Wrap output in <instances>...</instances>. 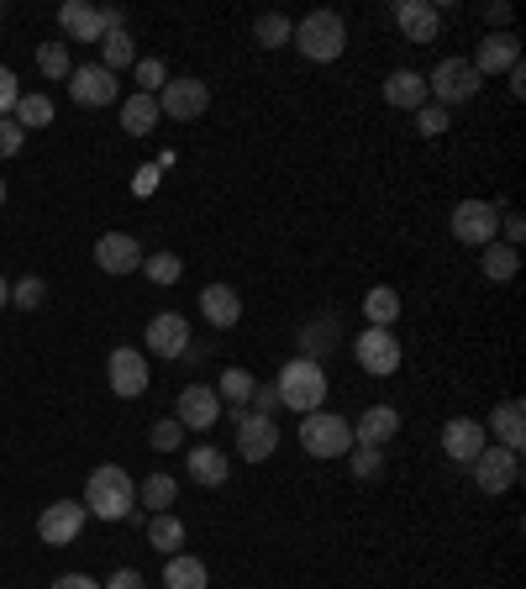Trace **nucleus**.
I'll list each match as a JSON object with an SVG mask.
<instances>
[{
  "label": "nucleus",
  "mask_w": 526,
  "mask_h": 589,
  "mask_svg": "<svg viewBox=\"0 0 526 589\" xmlns=\"http://www.w3.org/2000/svg\"><path fill=\"white\" fill-rule=\"evenodd\" d=\"M84 510L101 516V521H127V516L138 510V485H132V474H127L122 464L90 468V479H84Z\"/></svg>",
  "instance_id": "obj_1"
},
{
  "label": "nucleus",
  "mask_w": 526,
  "mask_h": 589,
  "mask_svg": "<svg viewBox=\"0 0 526 589\" xmlns=\"http://www.w3.org/2000/svg\"><path fill=\"white\" fill-rule=\"evenodd\" d=\"M284 410H295V416H311V410H322L326 400V368L322 358H290L280 368V385H274Z\"/></svg>",
  "instance_id": "obj_2"
},
{
  "label": "nucleus",
  "mask_w": 526,
  "mask_h": 589,
  "mask_svg": "<svg viewBox=\"0 0 526 589\" xmlns=\"http://www.w3.org/2000/svg\"><path fill=\"white\" fill-rule=\"evenodd\" d=\"M295 48H301V59L311 63H337L347 53V27L337 11H311L305 21H295Z\"/></svg>",
  "instance_id": "obj_3"
},
{
  "label": "nucleus",
  "mask_w": 526,
  "mask_h": 589,
  "mask_svg": "<svg viewBox=\"0 0 526 589\" xmlns=\"http://www.w3.org/2000/svg\"><path fill=\"white\" fill-rule=\"evenodd\" d=\"M301 447L311 458H347L353 453V422L337 410H311L301 422Z\"/></svg>",
  "instance_id": "obj_4"
},
{
  "label": "nucleus",
  "mask_w": 526,
  "mask_h": 589,
  "mask_svg": "<svg viewBox=\"0 0 526 589\" xmlns=\"http://www.w3.org/2000/svg\"><path fill=\"white\" fill-rule=\"evenodd\" d=\"M479 84H485V80L474 74V63H468V59H443L432 74H426V101L453 111V105L474 101V95H479Z\"/></svg>",
  "instance_id": "obj_5"
},
{
  "label": "nucleus",
  "mask_w": 526,
  "mask_h": 589,
  "mask_svg": "<svg viewBox=\"0 0 526 589\" xmlns=\"http://www.w3.org/2000/svg\"><path fill=\"white\" fill-rule=\"evenodd\" d=\"M353 358H358V368L364 374H374V379H390L395 368H401V337L390 332V326H364V337H353Z\"/></svg>",
  "instance_id": "obj_6"
},
{
  "label": "nucleus",
  "mask_w": 526,
  "mask_h": 589,
  "mask_svg": "<svg viewBox=\"0 0 526 589\" xmlns=\"http://www.w3.org/2000/svg\"><path fill=\"white\" fill-rule=\"evenodd\" d=\"M232 427H237V453L243 464H269L274 447H280V427L274 416H259V410H232Z\"/></svg>",
  "instance_id": "obj_7"
},
{
  "label": "nucleus",
  "mask_w": 526,
  "mask_h": 589,
  "mask_svg": "<svg viewBox=\"0 0 526 589\" xmlns=\"http://www.w3.org/2000/svg\"><path fill=\"white\" fill-rule=\"evenodd\" d=\"M500 232V205L489 201H458L453 205V237L464 247H489Z\"/></svg>",
  "instance_id": "obj_8"
},
{
  "label": "nucleus",
  "mask_w": 526,
  "mask_h": 589,
  "mask_svg": "<svg viewBox=\"0 0 526 589\" xmlns=\"http://www.w3.org/2000/svg\"><path fill=\"white\" fill-rule=\"evenodd\" d=\"M205 105H211L205 80H169L159 90V116H169V122H195V116H205Z\"/></svg>",
  "instance_id": "obj_9"
},
{
  "label": "nucleus",
  "mask_w": 526,
  "mask_h": 589,
  "mask_svg": "<svg viewBox=\"0 0 526 589\" xmlns=\"http://www.w3.org/2000/svg\"><path fill=\"white\" fill-rule=\"evenodd\" d=\"M63 84H69L74 105H84V111L117 105V74H111V69H101V63H74V74H69Z\"/></svg>",
  "instance_id": "obj_10"
},
{
  "label": "nucleus",
  "mask_w": 526,
  "mask_h": 589,
  "mask_svg": "<svg viewBox=\"0 0 526 589\" xmlns=\"http://www.w3.org/2000/svg\"><path fill=\"white\" fill-rule=\"evenodd\" d=\"M468 468H474V485L485 489V495H506V489L522 479V453H510V447H485Z\"/></svg>",
  "instance_id": "obj_11"
},
{
  "label": "nucleus",
  "mask_w": 526,
  "mask_h": 589,
  "mask_svg": "<svg viewBox=\"0 0 526 589\" xmlns=\"http://www.w3.org/2000/svg\"><path fill=\"white\" fill-rule=\"evenodd\" d=\"M174 422H180L184 431H211L222 422V395L211 385H184L180 400H174Z\"/></svg>",
  "instance_id": "obj_12"
},
{
  "label": "nucleus",
  "mask_w": 526,
  "mask_h": 589,
  "mask_svg": "<svg viewBox=\"0 0 526 589\" xmlns=\"http://www.w3.org/2000/svg\"><path fill=\"white\" fill-rule=\"evenodd\" d=\"M190 343L195 337H190V322H184L180 311H159L148 322V332H142V353H153V358H180Z\"/></svg>",
  "instance_id": "obj_13"
},
{
  "label": "nucleus",
  "mask_w": 526,
  "mask_h": 589,
  "mask_svg": "<svg viewBox=\"0 0 526 589\" xmlns=\"http://www.w3.org/2000/svg\"><path fill=\"white\" fill-rule=\"evenodd\" d=\"M84 521H90L84 500H80V506H74V500H53V506L38 516V537L48 542V548H69V542L84 531Z\"/></svg>",
  "instance_id": "obj_14"
},
{
  "label": "nucleus",
  "mask_w": 526,
  "mask_h": 589,
  "mask_svg": "<svg viewBox=\"0 0 526 589\" xmlns=\"http://www.w3.org/2000/svg\"><path fill=\"white\" fill-rule=\"evenodd\" d=\"M105 379H111V389H117L122 400H138L142 389H148V353H142V347H117V353L105 358Z\"/></svg>",
  "instance_id": "obj_15"
},
{
  "label": "nucleus",
  "mask_w": 526,
  "mask_h": 589,
  "mask_svg": "<svg viewBox=\"0 0 526 589\" xmlns=\"http://www.w3.org/2000/svg\"><path fill=\"white\" fill-rule=\"evenodd\" d=\"M95 264H101V274H138L142 268V243L132 237V232H105V237H95Z\"/></svg>",
  "instance_id": "obj_16"
},
{
  "label": "nucleus",
  "mask_w": 526,
  "mask_h": 589,
  "mask_svg": "<svg viewBox=\"0 0 526 589\" xmlns=\"http://www.w3.org/2000/svg\"><path fill=\"white\" fill-rule=\"evenodd\" d=\"M489 447V431L485 422H468V416H453V422H443V453L453 458V464H474L479 453Z\"/></svg>",
  "instance_id": "obj_17"
},
{
  "label": "nucleus",
  "mask_w": 526,
  "mask_h": 589,
  "mask_svg": "<svg viewBox=\"0 0 526 589\" xmlns=\"http://www.w3.org/2000/svg\"><path fill=\"white\" fill-rule=\"evenodd\" d=\"M474 74L479 80H489V74H510L516 63H522V42L510 38V32H489L485 42H479V53H474Z\"/></svg>",
  "instance_id": "obj_18"
},
{
  "label": "nucleus",
  "mask_w": 526,
  "mask_h": 589,
  "mask_svg": "<svg viewBox=\"0 0 526 589\" xmlns=\"http://www.w3.org/2000/svg\"><path fill=\"white\" fill-rule=\"evenodd\" d=\"M59 27L74 42H101L105 38V6H90V0H63V6H59Z\"/></svg>",
  "instance_id": "obj_19"
},
{
  "label": "nucleus",
  "mask_w": 526,
  "mask_h": 589,
  "mask_svg": "<svg viewBox=\"0 0 526 589\" xmlns=\"http://www.w3.org/2000/svg\"><path fill=\"white\" fill-rule=\"evenodd\" d=\"M395 27H401L411 42H437L443 11H437L432 0H401V6H395Z\"/></svg>",
  "instance_id": "obj_20"
},
{
  "label": "nucleus",
  "mask_w": 526,
  "mask_h": 589,
  "mask_svg": "<svg viewBox=\"0 0 526 589\" xmlns=\"http://www.w3.org/2000/svg\"><path fill=\"white\" fill-rule=\"evenodd\" d=\"M201 316L216 326V332H232V326L243 322V295L232 285H205L201 290Z\"/></svg>",
  "instance_id": "obj_21"
},
{
  "label": "nucleus",
  "mask_w": 526,
  "mask_h": 589,
  "mask_svg": "<svg viewBox=\"0 0 526 589\" xmlns=\"http://www.w3.org/2000/svg\"><path fill=\"white\" fill-rule=\"evenodd\" d=\"M395 431H401V410L395 406H368L364 416L353 422V447H385Z\"/></svg>",
  "instance_id": "obj_22"
},
{
  "label": "nucleus",
  "mask_w": 526,
  "mask_h": 589,
  "mask_svg": "<svg viewBox=\"0 0 526 589\" xmlns=\"http://www.w3.org/2000/svg\"><path fill=\"white\" fill-rule=\"evenodd\" d=\"M184 474H190L195 485H205V489H222L226 474H232V464H226L222 447L201 443V447H190V458H184Z\"/></svg>",
  "instance_id": "obj_23"
},
{
  "label": "nucleus",
  "mask_w": 526,
  "mask_h": 589,
  "mask_svg": "<svg viewBox=\"0 0 526 589\" xmlns=\"http://www.w3.org/2000/svg\"><path fill=\"white\" fill-rule=\"evenodd\" d=\"M385 101L395 105V111H422L426 105V74H416V69H395V74H385Z\"/></svg>",
  "instance_id": "obj_24"
},
{
  "label": "nucleus",
  "mask_w": 526,
  "mask_h": 589,
  "mask_svg": "<svg viewBox=\"0 0 526 589\" xmlns=\"http://www.w3.org/2000/svg\"><path fill=\"white\" fill-rule=\"evenodd\" d=\"M489 427H495L500 447L522 453V443H526V406L516 400V395H510V400H500V406H495V416H489Z\"/></svg>",
  "instance_id": "obj_25"
},
{
  "label": "nucleus",
  "mask_w": 526,
  "mask_h": 589,
  "mask_svg": "<svg viewBox=\"0 0 526 589\" xmlns=\"http://www.w3.org/2000/svg\"><path fill=\"white\" fill-rule=\"evenodd\" d=\"M211 585V573L195 552H169V563H163V589H205Z\"/></svg>",
  "instance_id": "obj_26"
},
{
  "label": "nucleus",
  "mask_w": 526,
  "mask_h": 589,
  "mask_svg": "<svg viewBox=\"0 0 526 589\" xmlns=\"http://www.w3.org/2000/svg\"><path fill=\"white\" fill-rule=\"evenodd\" d=\"M159 126V95H127L122 101V132L127 138H148Z\"/></svg>",
  "instance_id": "obj_27"
},
{
  "label": "nucleus",
  "mask_w": 526,
  "mask_h": 589,
  "mask_svg": "<svg viewBox=\"0 0 526 589\" xmlns=\"http://www.w3.org/2000/svg\"><path fill=\"white\" fill-rule=\"evenodd\" d=\"M516 268H522V253L506 243H489L479 247V274H485L489 285H506V280H516Z\"/></svg>",
  "instance_id": "obj_28"
},
{
  "label": "nucleus",
  "mask_w": 526,
  "mask_h": 589,
  "mask_svg": "<svg viewBox=\"0 0 526 589\" xmlns=\"http://www.w3.org/2000/svg\"><path fill=\"white\" fill-rule=\"evenodd\" d=\"M148 548H159L163 558L184 548V521L174 516V510H159V516L148 521Z\"/></svg>",
  "instance_id": "obj_29"
},
{
  "label": "nucleus",
  "mask_w": 526,
  "mask_h": 589,
  "mask_svg": "<svg viewBox=\"0 0 526 589\" xmlns=\"http://www.w3.org/2000/svg\"><path fill=\"white\" fill-rule=\"evenodd\" d=\"M216 395H222V406H232V410H243L247 400H253V389H259V379L247 374V368H226L222 379H216Z\"/></svg>",
  "instance_id": "obj_30"
},
{
  "label": "nucleus",
  "mask_w": 526,
  "mask_h": 589,
  "mask_svg": "<svg viewBox=\"0 0 526 589\" xmlns=\"http://www.w3.org/2000/svg\"><path fill=\"white\" fill-rule=\"evenodd\" d=\"M364 316H368V326H395L401 322V295L390 285H374L364 295Z\"/></svg>",
  "instance_id": "obj_31"
},
{
  "label": "nucleus",
  "mask_w": 526,
  "mask_h": 589,
  "mask_svg": "<svg viewBox=\"0 0 526 589\" xmlns=\"http://www.w3.org/2000/svg\"><path fill=\"white\" fill-rule=\"evenodd\" d=\"M174 495H180V485H174L169 474H148V479L138 485V506H148L153 516H159V510L174 506Z\"/></svg>",
  "instance_id": "obj_32"
},
{
  "label": "nucleus",
  "mask_w": 526,
  "mask_h": 589,
  "mask_svg": "<svg viewBox=\"0 0 526 589\" xmlns=\"http://www.w3.org/2000/svg\"><path fill=\"white\" fill-rule=\"evenodd\" d=\"M132 63H138V48H132V38H127V32H105V38H101V69L122 74V69H132Z\"/></svg>",
  "instance_id": "obj_33"
},
{
  "label": "nucleus",
  "mask_w": 526,
  "mask_h": 589,
  "mask_svg": "<svg viewBox=\"0 0 526 589\" xmlns=\"http://www.w3.org/2000/svg\"><path fill=\"white\" fill-rule=\"evenodd\" d=\"M142 274L153 285H180L184 280V258L180 253H142Z\"/></svg>",
  "instance_id": "obj_34"
},
{
  "label": "nucleus",
  "mask_w": 526,
  "mask_h": 589,
  "mask_svg": "<svg viewBox=\"0 0 526 589\" xmlns=\"http://www.w3.org/2000/svg\"><path fill=\"white\" fill-rule=\"evenodd\" d=\"M253 38H259V48H284V42L295 38V21L280 17V11H269V17L253 21Z\"/></svg>",
  "instance_id": "obj_35"
},
{
  "label": "nucleus",
  "mask_w": 526,
  "mask_h": 589,
  "mask_svg": "<svg viewBox=\"0 0 526 589\" xmlns=\"http://www.w3.org/2000/svg\"><path fill=\"white\" fill-rule=\"evenodd\" d=\"M11 122H17L21 132H27V126H32V132H38V126H53V101H48V95H21Z\"/></svg>",
  "instance_id": "obj_36"
},
{
  "label": "nucleus",
  "mask_w": 526,
  "mask_h": 589,
  "mask_svg": "<svg viewBox=\"0 0 526 589\" xmlns=\"http://www.w3.org/2000/svg\"><path fill=\"white\" fill-rule=\"evenodd\" d=\"M38 69L48 74V80H69V74H74L69 42H42V48H38Z\"/></svg>",
  "instance_id": "obj_37"
},
{
  "label": "nucleus",
  "mask_w": 526,
  "mask_h": 589,
  "mask_svg": "<svg viewBox=\"0 0 526 589\" xmlns=\"http://www.w3.org/2000/svg\"><path fill=\"white\" fill-rule=\"evenodd\" d=\"M132 74H138V95H159L163 84H169L163 59H138V63H132Z\"/></svg>",
  "instance_id": "obj_38"
},
{
  "label": "nucleus",
  "mask_w": 526,
  "mask_h": 589,
  "mask_svg": "<svg viewBox=\"0 0 526 589\" xmlns=\"http://www.w3.org/2000/svg\"><path fill=\"white\" fill-rule=\"evenodd\" d=\"M332 343H337V326H322L311 322L301 332V358H316V353H332Z\"/></svg>",
  "instance_id": "obj_39"
},
{
  "label": "nucleus",
  "mask_w": 526,
  "mask_h": 589,
  "mask_svg": "<svg viewBox=\"0 0 526 589\" xmlns=\"http://www.w3.org/2000/svg\"><path fill=\"white\" fill-rule=\"evenodd\" d=\"M347 458H353V474H358V479H380V474H385V453H380V447H353Z\"/></svg>",
  "instance_id": "obj_40"
},
{
  "label": "nucleus",
  "mask_w": 526,
  "mask_h": 589,
  "mask_svg": "<svg viewBox=\"0 0 526 589\" xmlns=\"http://www.w3.org/2000/svg\"><path fill=\"white\" fill-rule=\"evenodd\" d=\"M42 301H48V285H42L38 274H32V280H21V285H11V305H21V311H38Z\"/></svg>",
  "instance_id": "obj_41"
},
{
  "label": "nucleus",
  "mask_w": 526,
  "mask_h": 589,
  "mask_svg": "<svg viewBox=\"0 0 526 589\" xmlns=\"http://www.w3.org/2000/svg\"><path fill=\"white\" fill-rule=\"evenodd\" d=\"M416 132H422V138H443V132H447V105L426 101L422 111H416Z\"/></svg>",
  "instance_id": "obj_42"
},
{
  "label": "nucleus",
  "mask_w": 526,
  "mask_h": 589,
  "mask_svg": "<svg viewBox=\"0 0 526 589\" xmlns=\"http://www.w3.org/2000/svg\"><path fill=\"white\" fill-rule=\"evenodd\" d=\"M148 443L159 447V453H174V447L184 443V427H180V422H153V431H148Z\"/></svg>",
  "instance_id": "obj_43"
},
{
  "label": "nucleus",
  "mask_w": 526,
  "mask_h": 589,
  "mask_svg": "<svg viewBox=\"0 0 526 589\" xmlns=\"http://www.w3.org/2000/svg\"><path fill=\"white\" fill-rule=\"evenodd\" d=\"M21 143H27V132H21L11 116H0V159H17Z\"/></svg>",
  "instance_id": "obj_44"
},
{
  "label": "nucleus",
  "mask_w": 526,
  "mask_h": 589,
  "mask_svg": "<svg viewBox=\"0 0 526 589\" xmlns=\"http://www.w3.org/2000/svg\"><path fill=\"white\" fill-rule=\"evenodd\" d=\"M17 101H21V84H17V74L0 63V116H11V111H17Z\"/></svg>",
  "instance_id": "obj_45"
},
{
  "label": "nucleus",
  "mask_w": 526,
  "mask_h": 589,
  "mask_svg": "<svg viewBox=\"0 0 526 589\" xmlns=\"http://www.w3.org/2000/svg\"><path fill=\"white\" fill-rule=\"evenodd\" d=\"M101 589H148V579H142L138 569H117V573H111V579H105Z\"/></svg>",
  "instance_id": "obj_46"
},
{
  "label": "nucleus",
  "mask_w": 526,
  "mask_h": 589,
  "mask_svg": "<svg viewBox=\"0 0 526 589\" xmlns=\"http://www.w3.org/2000/svg\"><path fill=\"white\" fill-rule=\"evenodd\" d=\"M485 21H489V32H506V27H510V6H506V0H489Z\"/></svg>",
  "instance_id": "obj_47"
},
{
  "label": "nucleus",
  "mask_w": 526,
  "mask_h": 589,
  "mask_svg": "<svg viewBox=\"0 0 526 589\" xmlns=\"http://www.w3.org/2000/svg\"><path fill=\"white\" fill-rule=\"evenodd\" d=\"M48 589H101V585H95L90 573H59V579H53Z\"/></svg>",
  "instance_id": "obj_48"
},
{
  "label": "nucleus",
  "mask_w": 526,
  "mask_h": 589,
  "mask_svg": "<svg viewBox=\"0 0 526 589\" xmlns=\"http://www.w3.org/2000/svg\"><path fill=\"white\" fill-rule=\"evenodd\" d=\"M500 226H506V247H516V243H522V232H526V222H522V216H500Z\"/></svg>",
  "instance_id": "obj_49"
},
{
  "label": "nucleus",
  "mask_w": 526,
  "mask_h": 589,
  "mask_svg": "<svg viewBox=\"0 0 526 589\" xmlns=\"http://www.w3.org/2000/svg\"><path fill=\"white\" fill-rule=\"evenodd\" d=\"M253 400H259V416H274V406H280L274 389H253Z\"/></svg>",
  "instance_id": "obj_50"
},
{
  "label": "nucleus",
  "mask_w": 526,
  "mask_h": 589,
  "mask_svg": "<svg viewBox=\"0 0 526 589\" xmlns=\"http://www.w3.org/2000/svg\"><path fill=\"white\" fill-rule=\"evenodd\" d=\"M506 80H510V95H516V101H522V95H526V69H522V63H516V69H510Z\"/></svg>",
  "instance_id": "obj_51"
},
{
  "label": "nucleus",
  "mask_w": 526,
  "mask_h": 589,
  "mask_svg": "<svg viewBox=\"0 0 526 589\" xmlns=\"http://www.w3.org/2000/svg\"><path fill=\"white\" fill-rule=\"evenodd\" d=\"M0 305H11V285L6 280H0Z\"/></svg>",
  "instance_id": "obj_52"
},
{
  "label": "nucleus",
  "mask_w": 526,
  "mask_h": 589,
  "mask_svg": "<svg viewBox=\"0 0 526 589\" xmlns=\"http://www.w3.org/2000/svg\"><path fill=\"white\" fill-rule=\"evenodd\" d=\"M0 205H6V180H0Z\"/></svg>",
  "instance_id": "obj_53"
}]
</instances>
